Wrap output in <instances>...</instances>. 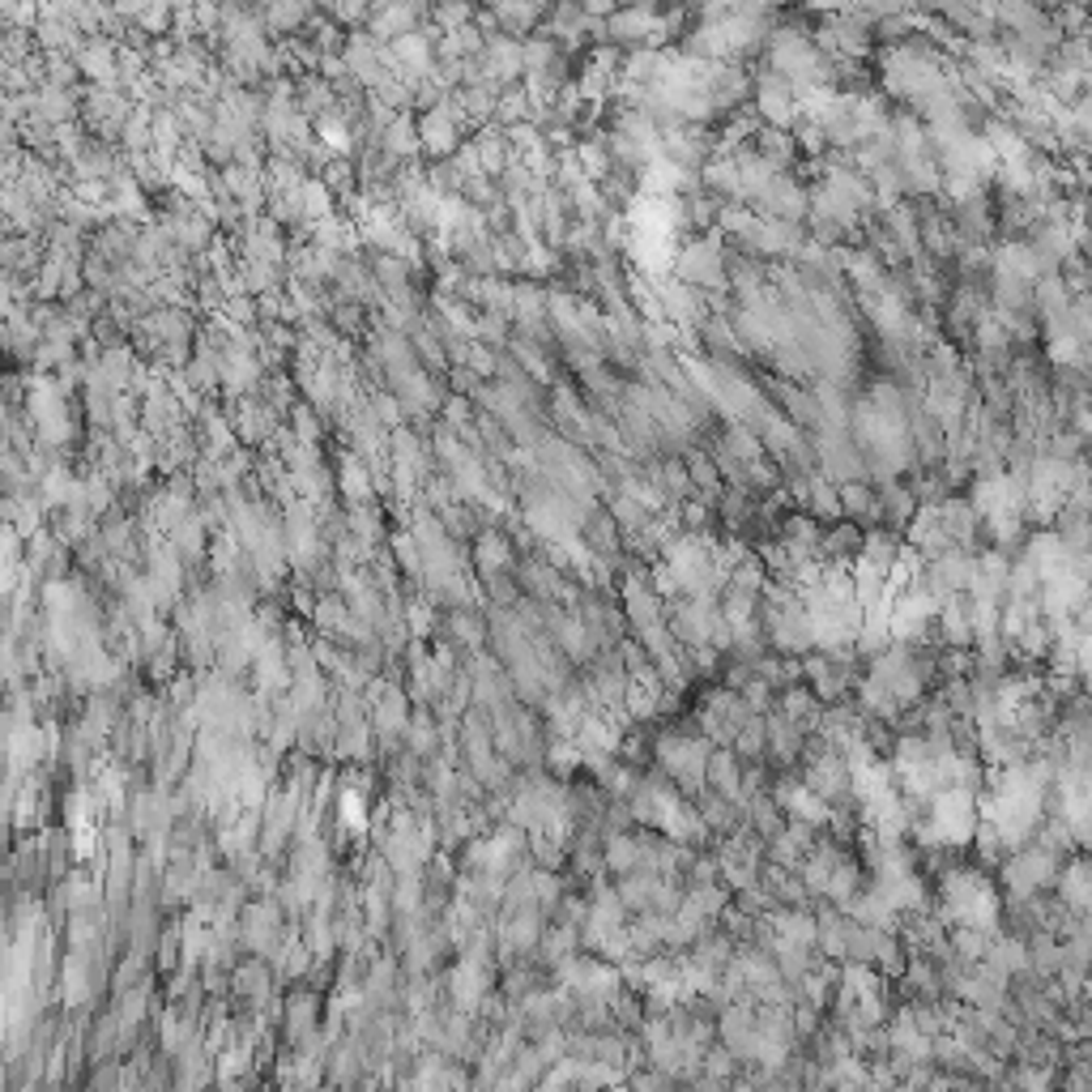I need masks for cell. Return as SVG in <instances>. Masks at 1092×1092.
Masks as SVG:
<instances>
[{"label": "cell", "mask_w": 1092, "mask_h": 1092, "mask_svg": "<svg viewBox=\"0 0 1092 1092\" xmlns=\"http://www.w3.org/2000/svg\"><path fill=\"white\" fill-rule=\"evenodd\" d=\"M670 1084H675V1079H666L662 1071H649V1075H636L628 1092H670Z\"/></svg>", "instance_id": "cell-13"}, {"label": "cell", "mask_w": 1092, "mask_h": 1092, "mask_svg": "<svg viewBox=\"0 0 1092 1092\" xmlns=\"http://www.w3.org/2000/svg\"><path fill=\"white\" fill-rule=\"evenodd\" d=\"M777 802L785 806V815L794 819V824H802V829H819V824H829V819H833V806L819 798L815 789H806V785H781V789H777Z\"/></svg>", "instance_id": "cell-4"}, {"label": "cell", "mask_w": 1092, "mask_h": 1092, "mask_svg": "<svg viewBox=\"0 0 1092 1092\" xmlns=\"http://www.w3.org/2000/svg\"><path fill=\"white\" fill-rule=\"evenodd\" d=\"M772 935H777V948L815 952V918H811V914H802V909L777 914V918H772Z\"/></svg>", "instance_id": "cell-5"}, {"label": "cell", "mask_w": 1092, "mask_h": 1092, "mask_svg": "<svg viewBox=\"0 0 1092 1092\" xmlns=\"http://www.w3.org/2000/svg\"><path fill=\"white\" fill-rule=\"evenodd\" d=\"M704 781H713V789H717L721 798H738L743 772H738V760H734V751H709V764H704Z\"/></svg>", "instance_id": "cell-8"}, {"label": "cell", "mask_w": 1092, "mask_h": 1092, "mask_svg": "<svg viewBox=\"0 0 1092 1092\" xmlns=\"http://www.w3.org/2000/svg\"><path fill=\"white\" fill-rule=\"evenodd\" d=\"M679 1092H683V1088H679ZM687 1092H696V1088H687Z\"/></svg>", "instance_id": "cell-16"}, {"label": "cell", "mask_w": 1092, "mask_h": 1092, "mask_svg": "<svg viewBox=\"0 0 1092 1092\" xmlns=\"http://www.w3.org/2000/svg\"><path fill=\"white\" fill-rule=\"evenodd\" d=\"M760 112L777 124V129H785L789 120H794V90H789V82L785 78H764L760 82Z\"/></svg>", "instance_id": "cell-6"}, {"label": "cell", "mask_w": 1092, "mask_h": 1092, "mask_svg": "<svg viewBox=\"0 0 1092 1092\" xmlns=\"http://www.w3.org/2000/svg\"><path fill=\"white\" fill-rule=\"evenodd\" d=\"M607 867H611L615 875L641 871V846H636V837H611V841H607Z\"/></svg>", "instance_id": "cell-10"}, {"label": "cell", "mask_w": 1092, "mask_h": 1092, "mask_svg": "<svg viewBox=\"0 0 1092 1092\" xmlns=\"http://www.w3.org/2000/svg\"><path fill=\"white\" fill-rule=\"evenodd\" d=\"M1016 1092H1054V1071L1050 1067H1020L1016 1071Z\"/></svg>", "instance_id": "cell-12"}, {"label": "cell", "mask_w": 1092, "mask_h": 1092, "mask_svg": "<svg viewBox=\"0 0 1092 1092\" xmlns=\"http://www.w3.org/2000/svg\"><path fill=\"white\" fill-rule=\"evenodd\" d=\"M1054 875H1058V854H1054V850H1045V846L1024 850V854H1011V858H1007V867H1003L1007 888H1011L1016 897H1024V901H1028L1037 888L1054 884Z\"/></svg>", "instance_id": "cell-3"}, {"label": "cell", "mask_w": 1092, "mask_h": 1092, "mask_svg": "<svg viewBox=\"0 0 1092 1092\" xmlns=\"http://www.w3.org/2000/svg\"><path fill=\"white\" fill-rule=\"evenodd\" d=\"M986 948H990V935L969 931V926H956V931H952V952H956L965 965H982V960H986Z\"/></svg>", "instance_id": "cell-11"}, {"label": "cell", "mask_w": 1092, "mask_h": 1092, "mask_svg": "<svg viewBox=\"0 0 1092 1092\" xmlns=\"http://www.w3.org/2000/svg\"><path fill=\"white\" fill-rule=\"evenodd\" d=\"M658 760L662 768L670 772L675 785H683L687 794H700L704 785V764H709V747L700 738H687V734H670L658 743Z\"/></svg>", "instance_id": "cell-2"}, {"label": "cell", "mask_w": 1092, "mask_h": 1092, "mask_svg": "<svg viewBox=\"0 0 1092 1092\" xmlns=\"http://www.w3.org/2000/svg\"><path fill=\"white\" fill-rule=\"evenodd\" d=\"M764 747L781 760H794L802 751V726H794L789 717H768L764 721Z\"/></svg>", "instance_id": "cell-9"}, {"label": "cell", "mask_w": 1092, "mask_h": 1092, "mask_svg": "<svg viewBox=\"0 0 1092 1092\" xmlns=\"http://www.w3.org/2000/svg\"><path fill=\"white\" fill-rule=\"evenodd\" d=\"M977 829V802L973 789H939L931 794V815L918 824V837L931 846H965Z\"/></svg>", "instance_id": "cell-1"}, {"label": "cell", "mask_w": 1092, "mask_h": 1092, "mask_svg": "<svg viewBox=\"0 0 1092 1092\" xmlns=\"http://www.w3.org/2000/svg\"><path fill=\"white\" fill-rule=\"evenodd\" d=\"M577 1092H598V1088H577Z\"/></svg>", "instance_id": "cell-15"}, {"label": "cell", "mask_w": 1092, "mask_h": 1092, "mask_svg": "<svg viewBox=\"0 0 1092 1092\" xmlns=\"http://www.w3.org/2000/svg\"><path fill=\"white\" fill-rule=\"evenodd\" d=\"M1058 905H1067L1075 918H1084L1088 909V867L1075 858L1071 867H1058Z\"/></svg>", "instance_id": "cell-7"}, {"label": "cell", "mask_w": 1092, "mask_h": 1092, "mask_svg": "<svg viewBox=\"0 0 1092 1092\" xmlns=\"http://www.w3.org/2000/svg\"><path fill=\"white\" fill-rule=\"evenodd\" d=\"M538 1092H568V1088H564V1084H556V1079H546Z\"/></svg>", "instance_id": "cell-14"}]
</instances>
